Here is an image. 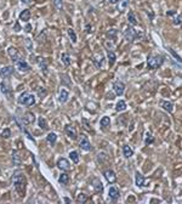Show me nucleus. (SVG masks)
Segmentation results:
<instances>
[{
  "label": "nucleus",
  "instance_id": "14",
  "mask_svg": "<svg viewBox=\"0 0 182 204\" xmlns=\"http://www.w3.org/2000/svg\"><path fill=\"white\" fill-rule=\"evenodd\" d=\"M108 196H109V198L112 200H116V199L119 198V196H120L119 189L116 188V187H114V186L109 187V189H108Z\"/></svg>",
  "mask_w": 182,
  "mask_h": 204
},
{
  "label": "nucleus",
  "instance_id": "23",
  "mask_svg": "<svg viewBox=\"0 0 182 204\" xmlns=\"http://www.w3.org/2000/svg\"><path fill=\"white\" fill-rule=\"evenodd\" d=\"M123 154H124V157L125 158H130V157H132V154H134V149L130 147V146H127V145H125L124 147H123Z\"/></svg>",
  "mask_w": 182,
  "mask_h": 204
},
{
  "label": "nucleus",
  "instance_id": "11",
  "mask_svg": "<svg viewBox=\"0 0 182 204\" xmlns=\"http://www.w3.org/2000/svg\"><path fill=\"white\" fill-rule=\"evenodd\" d=\"M124 35H125V38H126V40H129V42H134L135 39H136V32H135V29H132L131 27H129V28H126L125 31H124Z\"/></svg>",
  "mask_w": 182,
  "mask_h": 204
},
{
  "label": "nucleus",
  "instance_id": "10",
  "mask_svg": "<svg viewBox=\"0 0 182 204\" xmlns=\"http://www.w3.org/2000/svg\"><path fill=\"white\" fill-rule=\"evenodd\" d=\"M159 105H160V107H162L164 111H166V112H169V113H173V111H174V105H173V102L165 101V100H160V101H159Z\"/></svg>",
  "mask_w": 182,
  "mask_h": 204
},
{
  "label": "nucleus",
  "instance_id": "36",
  "mask_svg": "<svg viewBox=\"0 0 182 204\" xmlns=\"http://www.w3.org/2000/svg\"><path fill=\"white\" fill-rule=\"evenodd\" d=\"M167 50H169V52H170V54H171V55L174 56V58H175L176 61H178L180 63H182V58H181V57H180V56H178V55H177V54L175 52V51H174V49H171V47H169Z\"/></svg>",
  "mask_w": 182,
  "mask_h": 204
},
{
  "label": "nucleus",
  "instance_id": "42",
  "mask_svg": "<svg viewBox=\"0 0 182 204\" xmlns=\"http://www.w3.org/2000/svg\"><path fill=\"white\" fill-rule=\"evenodd\" d=\"M126 7H127V0H123L122 4H120V6H119V10H124V9H126Z\"/></svg>",
  "mask_w": 182,
  "mask_h": 204
},
{
  "label": "nucleus",
  "instance_id": "27",
  "mask_svg": "<svg viewBox=\"0 0 182 204\" xmlns=\"http://www.w3.org/2000/svg\"><path fill=\"white\" fill-rule=\"evenodd\" d=\"M107 56H108V61H109V66H113L114 63H115V61H116L115 54L113 52L112 50H108V51H107Z\"/></svg>",
  "mask_w": 182,
  "mask_h": 204
},
{
  "label": "nucleus",
  "instance_id": "5",
  "mask_svg": "<svg viewBox=\"0 0 182 204\" xmlns=\"http://www.w3.org/2000/svg\"><path fill=\"white\" fill-rule=\"evenodd\" d=\"M113 90L115 93L116 96H123L124 91H125V84L120 80H116L113 83Z\"/></svg>",
  "mask_w": 182,
  "mask_h": 204
},
{
  "label": "nucleus",
  "instance_id": "1",
  "mask_svg": "<svg viewBox=\"0 0 182 204\" xmlns=\"http://www.w3.org/2000/svg\"><path fill=\"white\" fill-rule=\"evenodd\" d=\"M12 185H14V187L16 188L17 192L20 195H22V193H24V191H25L27 179H25V176L22 173H18V174L14 175V177H12Z\"/></svg>",
  "mask_w": 182,
  "mask_h": 204
},
{
  "label": "nucleus",
  "instance_id": "17",
  "mask_svg": "<svg viewBox=\"0 0 182 204\" xmlns=\"http://www.w3.org/2000/svg\"><path fill=\"white\" fill-rule=\"evenodd\" d=\"M0 90H1V93L5 95V96H7V97H10V95H11V87H10V84L9 83H6V82H3L1 84H0Z\"/></svg>",
  "mask_w": 182,
  "mask_h": 204
},
{
  "label": "nucleus",
  "instance_id": "4",
  "mask_svg": "<svg viewBox=\"0 0 182 204\" xmlns=\"http://www.w3.org/2000/svg\"><path fill=\"white\" fill-rule=\"evenodd\" d=\"M7 52H9V56H10V58L12 60V62H15V63H17V62H20V61L24 60V58L21 56V54H20L18 51H17V49H16V47H14V46L9 47Z\"/></svg>",
  "mask_w": 182,
  "mask_h": 204
},
{
  "label": "nucleus",
  "instance_id": "21",
  "mask_svg": "<svg viewBox=\"0 0 182 204\" xmlns=\"http://www.w3.org/2000/svg\"><path fill=\"white\" fill-rule=\"evenodd\" d=\"M68 98H69V93L66 90V89H62V90L60 91V97H58L60 102L64 103V102H67V101H68Z\"/></svg>",
  "mask_w": 182,
  "mask_h": 204
},
{
  "label": "nucleus",
  "instance_id": "3",
  "mask_svg": "<svg viewBox=\"0 0 182 204\" xmlns=\"http://www.w3.org/2000/svg\"><path fill=\"white\" fill-rule=\"evenodd\" d=\"M17 102L22 106L25 107H32L33 105H35V96L29 94V93H23L20 95V97L17 98Z\"/></svg>",
  "mask_w": 182,
  "mask_h": 204
},
{
  "label": "nucleus",
  "instance_id": "38",
  "mask_svg": "<svg viewBox=\"0 0 182 204\" xmlns=\"http://www.w3.org/2000/svg\"><path fill=\"white\" fill-rule=\"evenodd\" d=\"M86 199H87V197H86V195H84V193H80L79 196H78V198H76L78 203H85Z\"/></svg>",
  "mask_w": 182,
  "mask_h": 204
},
{
  "label": "nucleus",
  "instance_id": "6",
  "mask_svg": "<svg viewBox=\"0 0 182 204\" xmlns=\"http://www.w3.org/2000/svg\"><path fill=\"white\" fill-rule=\"evenodd\" d=\"M103 62H105V56H103L101 52L98 54H95L94 57H92V63L95 65L96 68H102L103 67Z\"/></svg>",
  "mask_w": 182,
  "mask_h": 204
},
{
  "label": "nucleus",
  "instance_id": "51",
  "mask_svg": "<svg viewBox=\"0 0 182 204\" xmlns=\"http://www.w3.org/2000/svg\"><path fill=\"white\" fill-rule=\"evenodd\" d=\"M86 28H87V29H86V32H87V33H90V32H91V31H90V26H86Z\"/></svg>",
  "mask_w": 182,
  "mask_h": 204
},
{
  "label": "nucleus",
  "instance_id": "19",
  "mask_svg": "<svg viewBox=\"0 0 182 204\" xmlns=\"http://www.w3.org/2000/svg\"><path fill=\"white\" fill-rule=\"evenodd\" d=\"M12 164L17 165V167L22 164V158L20 156L18 151H14V152H12Z\"/></svg>",
  "mask_w": 182,
  "mask_h": 204
},
{
  "label": "nucleus",
  "instance_id": "31",
  "mask_svg": "<svg viewBox=\"0 0 182 204\" xmlns=\"http://www.w3.org/2000/svg\"><path fill=\"white\" fill-rule=\"evenodd\" d=\"M61 60H62V62H63L64 66H69V65H71V57H69V55H68L67 52H63V54L61 55Z\"/></svg>",
  "mask_w": 182,
  "mask_h": 204
},
{
  "label": "nucleus",
  "instance_id": "43",
  "mask_svg": "<svg viewBox=\"0 0 182 204\" xmlns=\"http://www.w3.org/2000/svg\"><path fill=\"white\" fill-rule=\"evenodd\" d=\"M115 33H116V32H115V29H112V31H109V32H108V34H107V35H108V36H112V38H114Z\"/></svg>",
  "mask_w": 182,
  "mask_h": 204
},
{
  "label": "nucleus",
  "instance_id": "13",
  "mask_svg": "<svg viewBox=\"0 0 182 204\" xmlns=\"http://www.w3.org/2000/svg\"><path fill=\"white\" fill-rule=\"evenodd\" d=\"M16 66H17V69H18L20 72H22V73H25V72H29V71H31L29 65H28V63L25 62L24 60H22V61L17 62V63H16Z\"/></svg>",
  "mask_w": 182,
  "mask_h": 204
},
{
  "label": "nucleus",
  "instance_id": "22",
  "mask_svg": "<svg viewBox=\"0 0 182 204\" xmlns=\"http://www.w3.org/2000/svg\"><path fill=\"white\" fill-rule=\"evenodd\" d=\"M31 20V11L29 10H23L20 14V21L22 22H28Z\"/></svg>",
  "mask_w": 182,
  "mask_h": 204
},
{
  "label": "nucleus",
  "instance_id": "15",
  "mask_svg": "<svg viewBox=\"0 0 182 204\" xmlns=\"http://www.w3.org/2000/svg\"><path fill=\"white\" fill-rule=\"evenodd\" d=\"M145 182H146V180H145L143 175H142L140 171H136V174H135V184H136V186L142 187V186H145Z\"/></svg>",
  "mask_w": 182,
  "mask_h": 204
},
{
  "label": "nucleus",
  "instance_id": "37",
  "mask_svg": "<svg viewBox=\"0 0 182 204\" xmlns=\"http://www.w3.org/2000/svg\"><path fill=\"white\" fill-rule=\"evenodd\" d=\"M54 4L58 11H61L63 9V0H54Z\"/></svg>",
  "mask_w": 182,
  "mask_h": 204
},
{
  "label": "nucleus",
  "instance_id": "45",
  "mask_svg": "<svg viewBox=\"0 0 182 204\" xmlns=\"http://www.w3.org/2000/svg\"><path fill=\"white\" fill-rule=\"evenodd\" d=\"M63 80H64V82H66V83H67L68 85H71V84H72V83H71V82L68 80V76H67V75H63Z\"/></svg>",
  "mask_w": 182,
  "mask_h": 204
},
{
  "label": "nucleus",
  "instance_id": "20",
  "mask_svg": "<svg viewBox=\"0 0 182 204\" xmlns=\"http://www.w3.org/2000/svg\"><path fill=\"white\" fill-rule=\"evenodd\" d=\"M92 186H94V189L96 191L97 193H102L103 184L101 182V180H98V179H94V180H92Z\"/></svg>",
  "mask_w": 182,
  "mask_h": 204
},
{
  "label": "nucleus",
  "instance_id": "47",
  "mask_svg": "<svg viewBox=\"0 0 182 204\" xmlns=\"http://www.w3.org/2000/svg\"><path fill=\"white\" fill-rule=\"evenodd\" d=\"M31 29H32V27H31V26L28 24L27 27H25V32H27V33H29V32H31Z\"/></svg>",
  "mask_w": 182,
  "mask_h": 204
},
{
  "label": "nucleus",
  "instance_id": "39",
  "mask_svg": "<svg viewBox=\"0 0 182 204\" xmlns=\"http://www.w3.org/2000/svg\"><path fill=\"white\" fill-rule=\"evenodd\" d=\"M173 23H174L175 26H178V24H181V23H182V15H177V16L174 18Z\"/></svg>",
  "mask_w": 182,
  "mask_h": 204
},
{
  "label": "nucleus",
  "instance_id": "49",
  "mask_svg": "<svg viewBox=\"0 0 182 204\" xmlns=\"http://www.w3.org/2000/svg\"><path fill=\"white\" fill-rule=\"evenodd\" d=\"M21 3H23V4H31V0H21Z\"/></svg>",
  "mask_w": 182,
  "mask_h": 204
},
{
  "label": "nucleus",
  "instance_id": "8",
  "mask_svg": "<svg viewBox=\"0 0 182 204\" xmlns=\"http://www.w3.org/2000/svg\"><path fill=\"white\" fill-rule=\"evenodd\" d=\"M79 147L82 148V149H84V151H91V144H90V141H89V138L86 137V136H82V138H80V141H79Z\"/></svg>",
  "mask_w": 182,
  "mask_h": 204
},
{
  "label": "nucleus",
  "instance_id": "41",
  "mask_svg": "<svg viewBox=\"0 0 182 204\" xmlns=\"http://www.w3.org/2000/svg\"><path fill=\"white\" fill-rule=\"evenodd\" d=\"M1 135H3V137L9 138V137L11 136V130H10V129H4L3 133H1Z\"/></svg>",
  "mask_w": 182,
  "mask_h": 204
},
{
  "label": "nucleus",
  "instance_id": "12",
  "mask_svg": "<svg viewBox=\"0 0 182 204\" xmlns=\"http://www.w3.org/2000/svg\"><path fill=\"white\" fill-rule=\"evenodd\" d=\"M64 133H66V135L72 140L76 138V130H75V128L72 126V125H66V128H64Z\"/></svg>",
  "mask_w": 182,
  "mask_h": 204
},
{
  "label": "nucleus",
  "instance_id": "2",
  "mask_svg": "<svg viewBox=\"0 0 182 204\" xmlns=\"http://www.w3.org/2000/svg\"><path fill=\"white\" fill-rule=\"evenodd\" d=\"M163 62H164V56L163 55H151L148 58H147V67L148 69H157L159 68L162 65H163Z\"/></svg>",
  "mask_w": 182,
  "mask_h": 204
},
{
  "label": "nucleus",
  "instance_id": "32",
  "mask_svg": "<svg viewBox=\"0 0 182 204\" xmlns=\"http://www.w3.org/2000/svg\"><path fill=\"white\" fill-rule=\"evenodd\" d=\"M69 158L72 159V162L73 163H79V153H78L76 151H72V152H69Z\"/></svg>",
  "mask_w": 182,
  "mask_h": 204
},
{
  "label": "nucleus",
  "instance_id": "35",
  "mask_svg": "<svg viewBox=\"0 0 182 204\" xmlns=\"http://www.w3.org/2000/svg\"><path fill=\"white\" fill-rule=\"evenodd\" d=\"M38 95H39V97H40V98H43V97H45L47 95V90L45 87H39L38 89Z\"/></svg>",
  "mask_w": 182,
  "mask_h": 204
},
{
  "label": "nucleus",
  "instance_id": "16",
  "mask_svg": "<svg viewBox=\"0 0 182 204\" xmlns=\"http://www.w3.org/2000/svg\"><path fill=\"white\" fill-rule=\"evenodd\" d=\"M105 177H106V180L109 182V184H114L116 181V175L113 170H106L105 171Z\"/></svg>",
  "mask_w": 182,
  "mask_h": 204
},
{
  "label": "nucleus",
  "instance_id": "33",
  "mask_svg": "<svg viewBox=\"0 0 182 204\" xmlns=\"http://www.w3.org/2000/svg\"><path fill=\"white\" fill-rule=\"evenodd\" d=\"M39 66H40L41 71L46 72V69H47V60L46 58H41L40 61H39Z\"/></svg>",
  "mask_w": 182,
  "mask_h": 204
},
{
  "label": "nucleus",
  "instance_id": "52",
  "mask_svg": "<svg viewBox=\"0 0 182 204\" xmlns=\"http://www.w3.org/2000/svg\"><path fill=\"white\" fill-rule=\"evenodd\" d=\"M174 14V11H170V12H166V15L169 16V15H173Z\"/></svg>",
  "mask_w": 182,
  "mask_h": 204
},
{
  "label": "nucleus",
  "instance_id": "24",
  "mask_svg": "<svg viewBox=\"0 0 182 204\" xmlns=\"http://www.w3.org/2000/svg\"><path fill=\"white\" fill-rule=\"evenodd\" d=\"M126 109V102L124 100H119L115 105V111L116 112H124Z\"/></svg>",
  "mask_w": 182,
  "mask_h": 204
},
{
  "label": "nucleus",
  "instance_id": "18",
  "mask_svg": "<svg viewBox=\"0 0 182 204\" xmlns=\"http://www.w3.org/2000/svg\"><path fill=\"white\" fill-rule=\"evenodd\" d=\"M34 120H35V116L32 112L24 113V116H23V123L24 124H33Z\"/></svg>",
  "mask_w": 182,
  "mask_h": 204
},
{
  "label": "nucleus",
  "instance_id": "25",
  "mask_svg": "<svg viewBox=\"0 0 182 204\" xmlns=\"http://www.w3.org/2000/svg\"><path fill=\"white\" fill-rule=\"evenodd\" d=\"M58 182L62 184V185H68V182H69V175L66 174V173H62L60 175V177H58Z\"/></svg>",
  "mask_w": 182,
  "mask_h": 204
},
{
  "label": "nucleus",
  "instance_id": "7",
  "mask_svg": "<svg viewBox=\"0 0 182 204\" xmlns=\"http://www.w3.org/2000/svg\"><path fill=\"white\" fill-rule=\"evenodd\" d=\"M57 167L61 169V170H64V171H68L71 170V163L68 159L66 158H60L57 160Z\"/></svg>",
  "mask_w": 182,
  "mask_h": 204
},
{
  "label": "nucleus",
  "instance_id": "40",
  "mask_svg": "<svg viewBox=\"0 0 182 204\" xmlns=\"http://www.w3.org/2000/svg\"><path fill=\"white\" fill-rule=\"evenodd\" d=\"M154 142V137L152 136V135H148L147 137H146V140H145V144L146 145H151V144H153Z\"/></svg>",
  "mask_w": 182,
  "mask_h": 204
},
{
  "label": "nucleus",
  "instance_id": "48",
  "mask_svg": "<svg viewBox=\"0 0 182 204\" xmlns=\"http://www.w3.org/2000/svg\"><path fill=\"white\" fill-rule=\"evenodd\" d=\"M31 61H32V62H36V58H35L34 55H31Z\"/></svg>",
  "mask_w": 182,
  "mask_h": 204
},
{
  "label": "nucleus",
  "instance_id": "34",
  "mask_svg": "<svg viewBox=\"0 0 182 204\" xmlns=\"http://www.w3.org/2000/svg\"><path fill=\"white\" fill-rule=\"evenodd\" d=\"M68 35H69V38H71L72 43H76V34H75V32H74L72 28L68 29Z\"/></svg>",
  "mask_w": 182,
  "mask_h": 204
},
{
  "label": "nucleus",
  "instance_id": "9",
  "mask_svg": "<svg viewBox=\"0 0 182 204\" xmlns=\"http://www.w3.org/2000/svg\"><path fill=\"white\" fill-rule=\"evenodd\" d=\"M14 71H15V68L12 66L3 67V68H0V76H1V78H7V76L14 74Z\"/></svg>",
  "mask_w": 182,
  "mask_h": 204
},
{
  "label": "nucleus",
  "instance_id": "46",
  "mask_svg": "<svg viewBox=\"0 0 182 204\" xmlns=\"http://www.w3.org/2000/svg\"><path fill=\"white\" fill-rule=\"evenodd\" d=\"M108 3H109V4H118L119 0H108Z\"/></svg>",
  "mask_w": 182,
  "mask_h": 204
},
{
  "label": "nucleus",
  "instance_id": "29",
  "mask_svg": "<svg viewBox=\"0 0 182 204\" xmlns=\"http://www.w3.org/2000/svg\"><path fill=\"white\" fill-rule=\"evenodd\" d=\"M100 125L103 128V129H106V128H108L111 125V118L109 117H103L101 118L100 120Z\"/></svg>",
  "mask_w": 182,
  "mask_h": 204
},
{
  "label": "nucleus",
  "instance_id": "50",
  "mask_svg": "<svg viewBox=\"0 0 182 204\" xmlns=\"http://www.w3.org/2000/svg\"><path fill=\"white\" fill-rule=\"evenodd\" d=\"M64 202H66V203H71V199L69 198H64Z\"/></svg>",
  "mask_w": 182,
  "mask_h": 204
},
{
  "label": "nucleus",
  "instance_id": "44",
  "mask_svg": "<svg viewBox=\"0 0 182 204\" xmlns=\"http://www.w3.org/2000/svg\"><path fill=\"white\" fill-rule=\"evenodd\" d=\"M25 42H27V46H28V50H29V51H32V43H31V40H29V39H27Z\"/></svg>",
  "mask_w": 182,
  "mask_h": 204
},
{
  "label": "nucleus",
  "instance_id": "30",
  "mask_svg": "<svg viewBox=\"0 0 182 204\" xmlns=\"http://www.w3.org/2000/svg\"><path fill=\"white\" fill-rule=\"evenodd\" d=\"M38 124H39V126H40V129H43V130H47V129H49L47 120H46L45 118H43V117H40V118H39V120H38Z\"/></svg>",
  "mask_w": 182,
  "mask_h": 204
},
{
  "label": "nucleus",
  "instance_id": "26",
  "mask_svg": "<svg viewBox=\"0 0 182 204\" xmlns=\"http://www.w3.org/2000/svg\"><path fill=\"white\" fill-rule=\"evenodd\" d=\"M46 141L50 144V145H55L56 141H57V135L55 133H50L47 136H46Z\"/></svg>",
  "mask_w": 182,
  "mask_h": 204
},
{
  "label": "nucleus",
  "instance_id": "28",
  "mask_svg": "<svg viewBox=\"0 0 182 204\" xmlns=\"http://www.w3.org/2000/svg\"><path fill=\"white\" fill-rule=\"evenodd\" d=\"M127 21H129V23L131 24V26H137V20H136L135 14H134L132 11H130L129 14H127Z\"/></svg>",
  "mask_w": 182,
  "mask_h": 204
}]
</instances>
